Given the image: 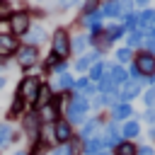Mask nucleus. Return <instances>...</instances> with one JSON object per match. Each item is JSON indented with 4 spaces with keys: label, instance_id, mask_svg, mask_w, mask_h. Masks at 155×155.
Here are the masks:
<instances>
[{
    "label": "nucleus",
    "instance_id": "obj_1",
    "mask_svg": "<svg viewBox=\"0 0 155 155\" xmlns=\"http://www.w3.org/2000/svg\"><path fill=\"white\" fill-rule=\"evenodd\" d=\"M90 111V99L82 97L80 92H73L68 97V104H65V121L73 126V124H85V116Z\"/></svg>",
    "mask_w": 155,
    "mask_h": 155
},
{
    "label": "nucleus",
    "instance_id": "obj_2",
    "mask_svg": "<svg viewBox=\"0 0 155 155\" xmlns=\"http://www.w3.org/2000/svg\"><path fill=\"white\" fill-rule=\"evenodd\" d=\"M51 53L58 56L61 61H65L70 56V34L65 29H56L53 39H51Z\"/></svg>",
    "mask_w": 155,
    "mask_h": 155
},
{
    "label": "nucleus",
    "instance_id": "obj_3",
    "mask_svg": "<svg viewBox=\"0 0 155 155\" xmlns=\"http://www.w3.org/2000/svg\"><path fill=\"white\" fill-rule=\"evenodd\" d=\"M39 90H41V80H39V75H27V78L19 82L17 94H19L24 102H36Z\"/></svg>",
    "mask_w": 155,
    "mask_h": 155
},
{
    "label": "nucleus",
    "instance_id": "obj_4",
    "mask_svg": "<svg viewBox=\"0 0 155 155\" xmlns=\"http://www.w3.org/2000/svg\"><path fill=\"white\" fill-rule=\"evenodd\" d=\"M102 143H104V150H114L124 138H121V126L114 124V121H104V128H102Z\"/></svg>",
    "mask_w": 155,
    "mask_h": 155
},
{
    "label": "nucleus",
    "instance_id": "obj_5",
    "mask_svg": "<svg viewBox=\"0 0 155 155\" xmlns=\"http://www.w3.org/2000/svg\"><path fill=\"white\" fill-rule=\"evenodd\" d=\"M7 24H10L12 36H24L29 31V27H31V17H29V12H12Z\"/></svg>",
    "mask_w": 155,
    "mask_h": 155
},
{
    "label": "nucleus",
    "instance_id": "obj_6",
    "mask_svg": "<svg viewBox=\"0 0 155 155\" xmlns=\"http://www.w3.org/2000/svg\"><path fill=\"white\" fill-rule=\"evenodd\" d=\"M133 65L140 70V75L143 78H148V75H153L155 73V53H148V51H136V56H133Z\"/></svg>",
    "mask_w": 155,
    "mask_h": 155
},
{
    "label": "nucleus",
    "instance_id": "obj_7",
    "mask_svg": "<svg viewBox=\"0 0 155 155\" xmlns=\"http://www.w3.org/2000/svg\"><path fill=\"white\" fill-rule=\"evenodd\" d=\"M138 114L133 111V107L131 104H126V102H119L116 107H111L109 109V121H114V124H124V121H128V119H136Z\"/></svg>",
    "mask_w": 155,
    "mask_h": 155
},
{
    "label": "nucleus",
    "instance_id": "obj_8",
    "mask_svg": "<svg viewBox=\"0 0 155 155\" xmlns=\"http://www.w3.org/2000/svg\"><path fill=\"white\" fill-rule=\"evenodd\" d=\"M39 48L36 46H19V51H17V63H19V68H31V65H36L39 63Z\"/></svg>",
    "mask_w": 155,
    "mask_h": 155
},
{
    "label": "nucleus",
    "instance_id": "obj_9",
    "mask_svg": "<svg viewBox=\"0 0 155 155\" xmlns=\"http://www.w3.org/2000/svg\"><path fill=\"white\" fill-rule=\"evenodd\" d=\"M143 94V85L140 82H136V80H126L121 87H119V99L121 102H126V104H131L136 97H140Z\"/></svg>",
    "mask_w": 155,
    "mask_h": 155
},
{
    "label": "nucleus",
    "instance_id": "obj_10",
    "mask_svg": "<svg viewBox=\"0 0 155 155\" xmlns=\"http://www.w3.org/2000/svg\"><path fill=\"white\" fill-rule=\"evenodd\" d=\"M73 126L65 121V119H58V121H53V140L56 143H61V145H65V143H70L73 140Z\"/></svg>",
    "mask_w": 155,
    "mask_h": 155
},
{
    "label": "nucleus",
    "instance_id": "obj_11",
    "mask_svg": "<svg viewBox=\"0 0 155 155\" xmlns=\"http://www.w3.org/2000/svg\"><path fill=\"white\" fill-rule=\"evenodd\" d=\"M104 128V119H99V116H92V119H87L85 124H82V131H80V140L85 143V140H90V138H94V136H99V131Z\"/></svg>",
    "mask_w": 155,
    "mask_h": 155
},
{
    "label": "nucleus",
    "instance_id": "obj_12",
    "mask_svg": "<svg viewBox=\"0 0 155 155\" xmlns=\"http://www.w3.org/2000/svg\"><path fill=\"white\" fill-rule=\"evenodd\" d=\"M80 24L87 27L92 34L102 31V29H104V27H102V12H99V10H94V12H85V15L80 17Z\"/></svg>",
    "mask_w": 155,
    "mask_h": 155
},
{
    "label": "nucleus",
    "instance_id": "obj_13",
    "mask_svg": "<svg viewBox=\"0 0 155 155\" xmlns=\"http://www.w3.org/2000/svg\"><path fill=\"white\" fill-rule=\"evenodd\" d=\"M99 61H102V53L92 48L90 53H82V56L75 61V70H78V73H85V70H90V68H92L94 63H99Z\"/></svg>",
    "mask_w": 155,
    "mask_h": 155
},
{
    "label": "nucleus",
    "instance_id": "obj_14",
    "mask_svg": "<svg viewBox=\"0 0 155 155\" xmlns=\"http://www.w3.org/2000/svg\"><path fill=\"white\" fill-rule=\"evenodd\" d=\"M107 75L111 78V82L116 87H121L126 80H128V73H126V65H119L116 61L114 63H107Z\"/></svg>",
    "mask_w": 155,
    "mask_h": 155
},
{
    "label": "nucleus",
    "instance_id": "obj_15",
    "mask_svg": "<svg viewBox=\"0 0 155 155\" xmlns=\"http://www.w3.org/2000/svg\"><path fill=\"white\" fill-rule=\"evenodd\" d=\"M22 126H24V131H27L31 138L39 136V131H41V116H39V111L24 114V116H22Z\"/></svg>",
    "mask_w": 155,
    "mask_h": 155
},
{
    "label": "nucleus",
    "instance_id": "obj_16",
    "mask_svg": "<svg viewBox=\"0 0 155 155\" xmlns=\"http://www.w3.org/2000/svg\"><path fill=\"white\" fill-rule=\"evenodd\" d=\"M19 51V39L12 34H0V58L2 56H12Z\"/></svg>",
    "mask_w": 155,
    "mask_h": 155
},
{
    "label": "nucleus",
    "instance_id": "obj_17",
    "mask_svg": "<svg viewBox=\"0 0 155 155\" xmlns=\"http://www.w3.org/2000/svg\"><path fill=\"white\" fill-rule=\"evenodd\" d=\"M140 136V121L138 119H128L121 124V138L124 140H136Z\"/></svg>",
    "mask_w": 155,
    "mask_h": 155
},
{
    "label": "nucleus",
    "instance_id": "obj_18",
    "mask_svg": "<svg viewBox=\"0 0 155 155\" xmlns=\"http://www.w3.org/2000/svg\"><path fill=\"white\" fill-rule=\"evenodd\" d=\"M46 36H48V34H46V29H44V27H29V31L24 34L27 46H36V48L46 41Z\"/></svg>",
    "mask_w": 155,
    "mask_h": 155
},
{
    "label": "nucleus",
    "instance_id": "obj_19",
    "mask_svg": "<svg viewBox=\"0 0 155 155\" xmlns=\"http://www.w3.org/2000/svg\"><path fill=\"white\" fill-rule=\"evenodd\" d=\"M99 12H102V17H121L124 15V10H121V2L119 0H104L102 2V7H99Z\"/></svg>",
    "mask_w": 155,
    "mask_h": 155
},
{
    "label": "nucleus",
    "instance_id": "obj_20",
    "mask_svg": "<svg viewBox=\"0 0 155 155\" xmlns=\"http://www.w3.org/2000/svg\"><path fill=\"white\" fill-rule=\"evenodd\" d=\"M75 92H80L82 97H92V94H97V85L90 82L87 78H78L75 80Z\"/></svg>",
    "mask_w": 155,
    "mask_h": 155
},
{
    "label": "nucleus",
    "instance_id": "obj_21",
    "mask_svg": "<svg viewBox=\"0 0 155 155\" xmlns=\"http://www.w3.org/2000/svg\"><path fill=\"white\" fill-rule=\"evenodd\" d=\"M143 41H145V31H140V29H133V31H128L126 34V46L128 48H143Z\"/></svg>",
    "mask_w": 155,
    "mask_h": 155
},
{
    "label": "nucleus",
    "instance_id": "obj_22",
    "mask_svg": "<svg viewBox=\"0 0 155 155\" xmlns=\"http://www.w3.org/2000/svg\"><path fill=\"white\" fill-rule=\"evenodd\" d=\"M102 150H104L102 136H94V138H90V140L82 143V153H85V155H97V153H102Z\"/></svg>",
    "mask_w": 155,
    "mask_h": 155
},
{
    "label": "nucleus",
    "instance_id": "obj_23",
    "mask_svg": "<svg viewBox=\"0 0 155 155\" xmlns=\"http://www.w3.org/2000/svg\"><path fill=\"white\" fill-rule=\"evenodd\" d=\"M90 46V36H85V34H75V36H70V51H75V53H85V48Z\"/></svg>",
    "mask_w": 155,
    "mask_h": 155
},
{
    "label": "nucleus",
    "instance_id": "obj_24",
    "mask_svg": "<svg viewBox=\"0 0 155 155\" xmlns=\"http://www.w3.org/2000/svg\"><path fill=\"white\" fill-rule=\"evenodd\" d=\"M104 73H107V61H99V63H94V65L87 70V80L97 85V82L104 78Z\"/></svg>",
    "mask_w": 155,
    "mask_h": 155
},
{
    "label": "nucleus",
    "instance_id": "obj_25",
    "mask_svg": "<svg viewBox=\"0 0 155 155\" xmlns=\"http://www.w3.org/2000/svg\"><path fill=\"white\" fill-rule=\"evenodd\" d=\"M24 99L19 97V94H15V99H12V104H10V109H7V119H19V116H24Z\"/></svg>",
    "mask_w": 155,
    "mask_h": 155
},
{
    "label": "nucleus",
    "instance_id": "obj_26",
    "mask_svg": "<svg viewBox=\"0 0 155 155\" xmlns=\"http://www.w3.org/2000/svg\"><path fill=\"white\" fill-rule=\"evenodd\" d=\"M58 114H61V109H58V107H56L53 102L39 109V116H41V124H44V121H51V124H53V121H58Z\"/></svg>",
    "mask_w": 155,
    "mask_h": 155
},
{
    "label": "nucleus",
    "instance_id": "obj_27",
    "mask_svg": "<svg viewBox=\"0 0 155 155\" xmlns=\"http://www.w3.org/2000/svg\"><path fill=\"white\" fill-rule=\"evenodd\" d=\"M51 99H53V90L48 87V85H44L41 82V90H39V94H36V109H41V107H46V104H51Z\"/></svg>",
    "mask_w": 155,
    "mask_h": 155
},
{
    "label": "nucleus",
    "instance_id": "obj_28",
    "mask_svg": "<svg viewBox=\"0 0 155 155\" xmlns=\"http://www.w3.org/2000/svg\"><path fill=\"white\" fill-rule=\"evenodd\" d=\"M119 19H121V24H124L126 34H128V31H133V29H138V12H136V10H133V12H124Z\"/></svg>",
    "mask_w": 155,
    "mask_h": 155
},
{
    "label": "nucleus",
    "instance_id": "obj_29",
    "mask_svg": "<svg viewBox=\"0 0 155 155\" xmlns=\"http://www.w3.org/2000/svg\"><path fill=\"white\" fill-rule=\"evenodd\" d=\"M138 153V145L133 143V140H121L114 150H111V155H136Z\"/></svg>",
    "mask_w": 155,
    "mask_h": 155
},
{
    "label": "nucleus",
    "instance_id": "obj_30",
    "mask_svg": "<svg viewBox=\"0 0 155 155\" xmlns=\"http://www.w3.org/2000/svg\"><path fill=\"white\" fill-rule=\"evenodd\" d=\"M56 87L63 90V92H68V90L75 87V78L70 73H61V75H56Z\"/></svg>",
    "mask_w": 155,
    "mask_h": 155
},
{
    "label": "nucleus",
    "instance_id": "obj_31",
    "mask_svg": "<svg viewBox=\"0 0 155 155\" xmlns=\"http://www.w3.org/2000/svg\"><path fill=\"white\" fill-rule=\"evenodd\" d=\"M133 48H128V46H121V48H116V63L119 65H128V63H133Z\"/></svg>",
    "mask_w": 155,
    "mask_h": 155
},
{
    "label": "nucleus",
    "instance_id": "obj_32",
    "mask_svg": "<svg viewBox=\"0 0 155 155\" xmlns=\"http://www.w3.org/2000/svg\"><path fill=\"white\" fill-rule=\"evenodd\" d=\"M104 31L109 34V39H111V41H119V39H124V36H126V29H124V24H121V22H119V24H107V27H104Z\"/></svg>",
    "mask_w": 155,
    "mask_h": 155
},
{
    "label": "nucleus",
    "instance_id": "obj_33",
    "mask_svg": "<svg viewBox=\"0 0 155 155\" xmlns=\"http://www.w3.org/2000/svg\"><path fill=\"white\" fill-rule=\"evenodd\" d=\"M145 109H155V87H145V92L140 94Z\"/></svg>",
    "mask_w": 155,
    "mask_h": 155
},
{
    "label": "nucleus",
    "instance_id": "obj_34",
    "mask_svg": "<svg viewBox=\"0 0 155 155\" xmlns=\"http://www.w3.org/2000/svg\"><path fill=\"white\" fill-rule=\"evenodd\" d=\"M12 136H15V133H12V128H10L7 124H0V150L12 140Z\"/></svg>",
    "mask_w": 155,
    "mask_h": 155
},
{
    "label": "nucleus",
    "instance_id": "obj_35",
    "mask_svg": "<svg viewBox=\"0 0 155 155\" xmlns=\"http://www.w3.org/2000/svg\"><path fill=\"white\" fill-rule=\"evenodd\" d=\"M10 17H12L10 2H7V0H0V19H7V22H10Z\"/></svg>",
    "mask_w": 155,
    "mask_h": 155
},
{
    "label": "nucleus",
    "instance_id": "obj_36",
    "mask_svg": "<svg viewBox=\"0 0 155 155\" xmlns=\"http://www.w3.org/2000/svg\"><path fill=\"white\" fill-rule=\"evenodd\" d=\"M46 153V143H41V140H34V145H31V150L27 153V155H44Z\"/></svg>",
    "mask_w": 155,
    "mask_h": 155
},
{
    "label": "nucleus",
    "instance_id": "obj_37",
    "mask_svg": "<svg viewBox=\"0 0 155 155\" xmlns=\"http://www.w3.org/2000/svg\"><path fill=\"white\" fill-rule=\"evenodd\" d=\"M140 119H143V121H145L148 126H155V109H145Z\"/></svg>",
    "mask_w": 155,
    "mask_h": 155
},
{
    "label": "nucleus",
    "instance_id": "obj_38",
    "mask_svg": "<svg viewBox=\"0 0 155 155\" xmlns=\"http://www.w3.org/2000/svg\"><path fill=\"white\" fill-rule=\"evenodd\" d=\"M58 61H61V58H58V56H53V53H51V56H46V61H44V65H46V70H53Z\"/></svg>",
    "mask_w": 155,
    "mask_h": 155
},
{
    "label": "nucleus",
    "instance_id": "obj_39",
    "mask_svg": "<svg viewBox=\"0 0 155 155\" xmlns=\"http://www.w3.org/2000/svg\"><path fill=\"white\" fill-rule=\"evenodd\" d=\"M51 155H75V153H73V148H70V143H65V145H61L58 150H53Z\"/></svg>",
    "mask_w": 155,
    "mask_h": 155
},
{
    "label": "nucleus",
    "instance_id": "obj_40",
    "mask_svg": "<svg viewBox=\"0 0 155 155\" xmlns=\"http://www.w3.org/2000/svg\"><path fill=\"white\" fill-rule=\"evenodd\" d=\"M119 2H121V10H124V12H133V7H136L133 0H119Z\"/></svg>",
    "mask_w": 155,
    "mask_h": 155
},
{
    "label": "nucleus",
    "instance_id": "obj_41",
    "mask_svg": "<svg viewBox=\"0 0 155 155\" xmlns=\"http://www.w3.org/2000/svg\"><path fill=\"white\" fill-rule=\"evenodd\" d=\"M136 155H155V150L150 145H138V153Z\"/></svg>",
    "mask_w": 155,
    "mask_h": 155
},
{
    "label": "nucleus",
    "instance_id": "obj_42",
    "mask_svg": "<svg viewBox=\"0 0 155 155\" xmlns=\"http://www.w3.org/2000/svg\"><path fill=\"white\" fill-rule=\"evenodd\" d=\"M80 0H58V10H65V7H73V5H78Z\"/></svg>",
    "mask_w": 155,
    "mask_h": 155
},
{
    "label": "nucleus",
    "instance_id": "obj_43",
    "mask_svg": "<svg viewBox=\"0 0 155 155\" xmlns=\"http://www.w3.org/2000/svg\"><path fill=\"white\" fill-rule=\"evenodd\" d=\"M133 5H136V7H140V10H145V7L150 5V0H133Z\"/></svg>",
    "mask_w": 155,
    "mask_h": 155
},
{
    "label": "nucleus",
    "instance_id": "obj_44",
    "mask_svg": "<svg viewBox=\"0 0 155 155\" xmlns=\"http://www.w3.org/2000/svg\"><path fill=\"white\" fill-rule=\"evenodd\" d=\"M2 87H5V78H0V90H2Z\"/></svg>",
    "mask_w": 155,
    "mask_h": 155
},
{
    "label": "nucleus",
    "instance_id": "obj_45",
    "mask_svg": "<svg viewBox=\"0 0 155 155\" xmlns=\"http://www.w3.org/2000/svg\"><path fill=\"white\" fill-rule=\"evenodd\" d=\"M97 155H111V153H109V150H102V153H97Z\"/></svg>",
    "mask_w": 155,
    "mask_h": 155
},
{
    "label": "nucleus",
    "instance_id": "obj_46",
    "mask_svg": "<svg viewBox=\"0 0 155 155\" xmlns=\"http://www.w3.org/2000/svg\"><path fill=\"white\" fill-rule=\"evenodd\" d=\"M15 155H27V153H22V150H19V153H15Z\"/></svg>",
    "mask_w": 155,
    "mask_h": 155
}]
</instances>
